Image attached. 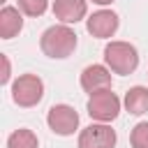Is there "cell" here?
Masks as SVG:
<instances>
[{
	"instance_id": "4",
	"label": "cell",
	"mask_w": 148,
	"mask_h": 148,
	"mask_svg": "<svg viewBox=\"0 0 148 148\" xmlns=\"http://www.w3.org/2000/svg\"><path fill=\"white\" fill-rule=\"evenodd\" d=\"M42 97H44V83L37 74H21L12 83V99L23 109L37 106Z\"/></svg>"
},
{
	"instance_id": "7",
	"label": "cell",
	"mask_w": 148,
	"mask_h": 148,
	"mask_svg": "<svg viewBox=\"0 0 148 148\" xmlns=\"http://www.w3.org/2000/svg\"><path fill=\"white\" fill-rule=\"evenodd\" d=\"M118 14L116 12H111V9H99V12H95L92 16H88V21H86V28H88V32L92 35V37H97V39H109V37H113V32L118 30Z\"/></svg>"
},
{
	"instance_id": "12",
	"label": "cell",
	"mask_w": 148,
	"mask_h": 148,
	"mask_svg": "<svg viewBox=\"0 0 148 148\" xmlns=\"http://www.w3.org/2000/svg\"><path fill=\"white\" fill-rule=\"evenodd\" d=\"M7 148H39V139L32 130L28 127H18L9 134L7 139Z\"/></svg>"
},
{
	"instance_id": "1",
	"label": "cell",
	"mask_w": 148,
	"mask_h": 148,
	"mask_svg": "<svg viewBox=\"0 0 148 148\" xmlns=\"http://www.w3.org/2000/svg\"><path fill=\"white\" fill-rule=\"evenodd\" d=\"M39 46L49 58H67L76 49V32L65 23L51 25V28H46L42 32Z\"/></svg>"
},
{
	"instance_id": "14",
	"label": "cell",
	"mask_w": 148,
	"mask_h": 148,
	"mask_svg": "<svg viewBox=\"0 0 148 148\" xmlns=\"http://www.w3.org/2000/svg\"><path fill=\"white\" fill-rule=\"evenodd\" d=\"M130 143H132V148H148V123L134 125V130L130 134Z\"/></svg>"
},
{
	"instance_id": "10",
	"label": "cell",
	"mask_w": 148,
	"mask_h": 148,
	"mask_svg": "<svg viewBox=\"0 0 148 148\" xmlns=\"http://www.w3.org/2000/svg\"><path fill=\"white\" fill-rule=\"evenodd\" d=\"M23 28V16L18 7H2L0 9V37L12 39Z\"/></svg>"
},
{
	"instance_id": "16",
	"label": "cell",
	"mask_w": 148,
	"mask_h": 148,
	"mask_svg": "<svg viewBox=\"0 0 148 148\" xmlns=\"http://www.w3.org/2000/svg\"><path fill=\"white\" fill-rule=\"evenodd\" d=\"M92 2H95V5H111L113 0H92Z\"/></svg>"
},
{
	"instance_id": "13",
	"label": "cell",
	"mask_w": 148,
	"mask_h": 148,
	"mask_svg": "<svg viewBox=\"0 0 148 148\" xmlns=\"http://www.w3.org/2000/svg\"><path fill=\"white\" fill-rule=\"evenodd\" d=\"M18 2V9L28 16H42L46 12V0H16Z\"/></svg>"
},
{
	"instance_id": "5",
	"label": "cell",
	"mask_w": 148,
	"mask_h": 148,
	"mask_svg": "<svg viewBox=\"0 0 148 148\" xmlns=\"http://www.w3.org/2000/svg\"><path fill=\"white\" fill-rule=\"evenodd\" d=\"M46 125L51 127L53 134L69 136L79 127V113L69 104H53L49 109V113H46Z\"/></svg>"
},
{
	"instance_id": "2",
	"label": "cell",
	"mask_w": 148,
	"mask_h": 148,
	"mask_svg": "<svg viewBox=\"0 0 148 148\" xmlns=\"http://www.w3.org/2000/svg\"><path fill=\"white\" fill-rule=\"evenodd\" d=\"M104 62L113 74H132L139 67V53L130 42H109L104 46Z\"/></svg>"
},
{
	"instance_id": "9",
	"label": "cell",
	"mask_w": 148,
	"mask_h": 148,
	"mask_svg": "<svg viewBox=\"0 0 148 148\" xmlns=\"http://www.w3.org/2000/svg\"><path fill=\"white\" fill-rule=\"evenodd\" d=\"M86 14H88L86 0H56L53 2V16L65 25L79 23L81 18H86Z\"/></svg>"
},
{
	"instance_id": "6",
	"label": "cell",
	"mask_w": 148,
	"mask_h": 148,
	"mask_svg": "<svg viewBox=\"0 0 148 148\" xmlns=\"http://www.w3.org/2000/svg\"><path fill=\"white\" fill-rule=\"evenodd\" d=\"M116 130L106 123H92L86 130H81L76 146L79 148H116Z\"/></svg>"
},
{
	"instance_id": "3",
	"label": "cell",
	"mask_w": 148,
	"mask_h": 148,
	"mask_svg": "<svg viewBox=\"0 0 148 148\" xmlns=\"http://www.w3.org/2000/svg\"><path fill=\"white\" fill-rule=\"evenodd\" d=\"M88 116L97 123H111L118 118L120 113V99L116 92H111V88H104V90H97L88 97Z\"/></svg>"
},
{
	"instance_id": "8",
	"label": "cell",
	"mask_w": 148,
	"mask_h": 148,
	"mask_svg": "<svg viewBox=\"0 0 148 148\" xmlns=\"http://www.w3.org/2000/svg\"><path fill=\"white\" fill-rule=\"evenodd\" d=\"M81 88L88 95L104 90V88H111V69L104 65H88L81 72Z\"/></svg>"
},
{
	"instance_id": "11",
	"label": "cell",
	"mask_w": 148,
	"mask_h": 148,
	"mask_svg": "<svg viewBox=\"0 0 148 148\" xmlns=\"http://www.w3.org/2000/svg\"><path fill=\"white\" fill-rule=\"evenodd\" d=\"M125 109L132 113V116H143L148 111V88L143 86H134L125 92V99H123Z\"/></svg>"
},
{
	"instance_id": "15",
	"label": "cell",
	"mask_w": 148,
	"mask_h": 148,
	"mask_svg": "<svg viewBox=\"0 0 148 148\" xmlns=\"http://www.w3.org/2000/svg\"><path fill=\"white\" fill-rule=\"evenodd\" d=\"M2 65H5V74H2V83H7V81H9V60H7V56H2Z\"/></svg>"
}]
</instances>
